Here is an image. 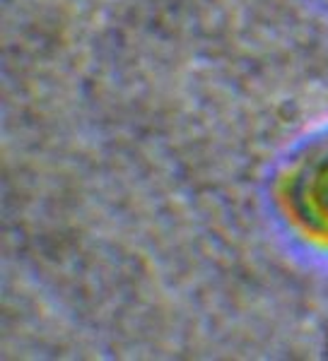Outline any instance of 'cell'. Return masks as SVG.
<instances>
[{"label":"cell","instance_id":"obj_1","mask_svg":"<svg viewBox=\"0 0 328 361\" xmlns=\"http://www.w3.org/2000/svg\"><path fill=\"white\" fill-rule=\"evenodd\" d=\"M280 195L304 231L328 238V130L309 140L287 164Z\"/></svg>","mask_w":328,"mask_h":361}]
</instances>
